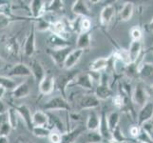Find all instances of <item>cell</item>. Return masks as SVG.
Instances as JSON below:
<instances>
[{
	"mask_svg": "<svg viewBox=\"0 0 153 143\" xmlns=\"http://www.w3.org/2000/svg\"><path fill=\"white\" fill-rule=\"evenodd\" d=\"M42 109H43V111H46V113L48 112L51 113L52 111H58V110L71 111V106L66 98L61 97V95H57V97H52L47 102H45Z\"/></svg>",
	"mask_w": 153,
	"mask_h": 143,
	"instance_id": "1",
	"label": "cell"
},
{
	"mask_svg": "<svg viewBox=\"0 0 153 143\" xmlns=\"http://www.w3.org/2000/svg\"><path fill=\"white\" fill-rule=\"evenodd\" d=\"M96 97L99 100H105L109 98L112 94V91L110 89L109 83H108V77L107 73H102L101 78H100V82L95 89Z\"/></svg>",
	"mask_w": 153,
	"mask_h": 143,
	"instance_id": "2",
	"label": "cell"
},
{
	"mask_svg": "<svg viewBox=\"0 0 153 143\" xmlns=\"http://www.w3.org/2000/svg\"><path fill=\"white\" fill-rule=\"evenodd\" d=\"M81 87L82 89L91 91L93 88V80L89 75V73H78V75L72 79L71 82L68 84V89L71 87Z\"/></svg>",
	"mask_w": 153,
	"mask_h": 143,
	"instance_id": "3",
	"label": "cell"
},
{
	"mask_svg": "<svg viewBox=\"0 0 153 143\" xmlns=\"http://www.w3.org/2000/svg\"><path fill=\"white\" fill-rule=\"evenodd\" d=\"M77 75L78 73L76 72H68L67 73H64V75H60L56 79H54L55 88H57L58 91L61 93V97L66 98V92L68 84Z\"/></svg>",
	"mask_w": 153,
	"mask_h": 143,
	"instance_id": "4",
	"label": "cell"
},
{
	"mask_svg": "<svg viewBox=\"0 0 153 143\" xmlns=\"http://www.w3.org/2000/svg\"><path fill=\"white\" fill-rule=\"evenodd\" d=\"M71 51L72 49L71 46L62 48V49H57V50L48 49V55L51 56L52 61H53L58 67H63L68 55L70 54Z\"/></svg>",
	"mask_w": 153,
	"mask_h": 143,
	"instance_id": "5",
	"label": "cell"
},
{
	"mask_svg": "<svg viewBox=\"0 0 153 143\" xmlns=\"http://www.w3.org/2000/svg\"><path fill=\"white\" fill-rule=\"evenodd\" d=\"M100 105V100L94 94H84L78 100V106L80 110H93Z\"/></svg>",
	"mask_w": 153,
	"mask_h": 143,
	"instance_id": "6",
	"label": "cell"
},
{
	"mask_svg": "<svg viewBox=\"0 0 153 143\" xmlns=\"http://www.w3.org/2000/svg\"><path fill=\"white\" fill-rule=\"evenodd\" d=\"M13 108H14L15 111L17 112L19 118L23 119V121L25 122V125L27 126L28 130H30V131L33 130V115H31V112L28 106L25 104H21V105L13 106Z\"/></svg>",
	"mask_w": 153,
	"mask_h": 143,
	"instance_id": "7",
	"label": "cell"
},
{
	"mask_svg": "<svg viewBox=\"0 0 153 143\" xmlns=\"http://www.w3.org/2000/svg\"><path fill=\"white\" fill-rule=\"evenodd\" d=\"M86 127L83 125H78L72 130L67 131L66 133L61 135V143H75L82 134L85 133Z\"/></svg>",
	"mask_w": 153,
	"mask_h": 143,
	"instance_id": "8",
	"label": "cell"
},
{
	"mask_svg": "<svg viewBox=\"0 0 153 143\" xmlns=\"http://www.w3.org/2000/svg\"><path fill=\"white\" fill-rule=\"evenodd\" d=\"M47 115H48V125L47 127L51 131V130H55L57 132L62 135L67 132L66 126L63 123L62 119L60 118V116H58L57 115L48 112L47 113Z\"/></svg>",
	"mask_w": 153,
	"mask_h": 143,
	"instance_id": "9",
	"label": "cell"
},
{
	"mask_svg": "<svg viewBox=\"0 0 153 143\" xmlns=\"http://www.w3.org/2000/svg\"><path fill=\"white\" fill-rule=\"evenodd\" d=\"M36 46H35V28L34 26L31 27V29L29 31V34L27 38L25 40V44L23 48V52L25 56L31 57L35 52Z\"/></svg>",
	"mask_w": 153,
	"mask_h": 143,
	"instance_id": "10",
	"label": "cell"
},
{
	"mask_svg": "<svg viewBox=\"0 0 153 143\" xmlns=\"http://www.w3.org/2000/svg\"><path fill=\"white\" fill-rule=\"evenodd\" d=\"M132 101L137 106H140L141 108L149 101V94L146 93V89L141 84H137L134 89L132 93Z\"/></svg>",
	"mask_w": 153,
	"mask_h": 143,
	"instance_id": "11",
	"label": "cell"
},
{
	"mask_svg": "<svg viewBox=\"0 0 153 143\" xmlns=\"http://www.w3.org/2000/svg\"><path fill=\"white\" fill-rule=\"evenodd\" d=\"M153 118V102L147 101L141 108L138 115V126L141 127L144 123Z\"/></svg>",
	"mask_w": 153,
	"mask_h": 143,
	"instance_id": "12",
	"label": "cell"
},
{
	"mask_svg": "<svg viewBox=\"0 0 153 143\" xmlns=\"http://www.w3.org/2000/svg\"><path fill=\"white\" fill-rule=\"evenodd\" d=\"M46 43L48 45L49 49H51V50L62 49V48H66V47L71 46L70 42L68 41V39H65V38L61 37V36H58V35L52 34H51L49 35V37L47 38Z\"/></svg>",
	"mask_w": 153,
	"mask_h": 143,
	"instance_id": "13",
	"label": "cell"
},
{
	"mask_svg": "<svg viewBox=\"0 0 153 143\" xmlns=\"http://www.w3.org/2000/svg\"><path fill=\"white\" fill-rule=\"evenodd\" d=\"M140 78L146 83L153 84V63H144L137 68Z\"/></svg>",
	"mask_w": 153,
	"mask_h": 143,
	"instance_id": "14",
	"label": "cell"
},
{
	"mask_svg": "<svg viewBox=\"0 0 153 143\" xmlns=\"http://www.w3.org/2000/svg\"><path fill=\"white\" fill-rule=\"evenodd\" d=\"M30 70L31 72V76H33L37 82H40L42 79L46 76V71L43 67V65L41 64L40 61L37 59H31L30 61Z\"/></svg>",
	"mask_w": 153,
	"mask_h": 143,
	"instance_id": "15",
	"label": "cell"
},
{
	"mask_svg": "<svg viewBox=\"0 0 153 143\" xmlns=\"http://www.w3.org/2000/svg\"><path fill=\"white\" fill-rule=\"evenodd\" d=\"M46 2L42 0H33L30 2V10L33 19L43 17L46 13Z\"/></svg>",
	"mask_w": 153,
	"mask_h": 143,
	"instance_id": "16",
	"label": "cell"
},
{
	"mask_svg": "<svg viewBox=\"0 0 153 143\" xmlns=\"http://www.w3.org/2000/svg\"><path fill=\"white\" fill-rule=\"evenodd\" d=\"M83 54H84V51L83 50H80V49H74V50H72L70 52V54L68 55L63 68H65L66 70H68V71L71 70V69L77 64L78 61L80 60V58L82 57Z\"/></svg>",
	"mask_w": 153,
	"mask_h": 143,
	"instance_id": "17",
	"label": "cell"
},
{
	"mask_svg": "<svg viewBox=\"0 0 153 143\" xmlns=\"http://www.w3.org/2000/svg\"><path fill=\"white\" fill-rule=\"evenodd\" d=\"M71 12L79 17H88L91 16V10H89L87 2L83 0H77L71 6Z\"/></svg>",
	"mask_w": 153,
	"mask_h": 143,
	"instance_id": "18",
	"label": "cell"
},
{
	"mask_svg": "<svg viewBox=\"0 0 153 143\" xmlns=\"http://www.w3.org/2000/svg\"><path fill=\"white\" fill-rule=\"evenodd\" d=\"M54 88H55L54 77H52L51 76L46 75V76L39 82V92L44 95L51 94L53 92Z\"/></svg>",
	"mask_w": 153,
	"mask_h": 143,
	"instance_id": "19",
	"label": "cell"
},
{
	"mask_svg": "<svg viewBox=\"0 0 153 143\" xmlns=\"http://www.w3.org/2000/svg\"><path fill=\"white\" fill-rule=\"evenodd\" d=\"M115 15V7L113 5L109 4L105 6L102 10H101V13H100V22H101L102 26H108L111 20L113 19Z\"/></svg>",
	"mask_w": 153,
	"mask_h": 143,
	"instance_id": "20",
	"label": "cell"
},
{
	"mask_svg": "<svg viewBox=\"0 0 153 143\" xmlns=\"http://www.w3.org/2000/svg\"><path fill=\"white\" fill-rule=\"evenodd\" d=\"M110 64H111V56L108 58L99 57L91 64V71L93 73H101L107 70Z\"/></svg>",
	"mask_w": 153,
	"mask_h": 143,
	"instance_id": "21",
	"label": "cell"
},
{
	"mask_svg": "<svg viewBox=\"0 0 153 143\" xmlns=\"http://www.w3.org/2000/svg\"><path fill=\"white\" fill-rule=\"evenodd\" d=\"M10 76H20V77H25V76H30L31 72L30 70L29 66H27L24 63H18L15 64L13 69L9 72Z\"/></svg>",
	"mask_w": 153,
	"mask_h": 143,
	"instance_id": "22",
	"label": "cell"
},
{
	"mask_svg": "<svg viewBox=\"0 0 153 143\" xmlns=\"http://www.w3.org/2000/svg\"><path fill=\"white\" fill-rule=\"evenodd\" d=\"M98 132L103 137V139H107L109 142L111 141V133H110L108 129L107 122V115L105 114V112H102V114L100 115V125L98 128Z\"/></svg>",
	"mask_w": 153,
	"mask_h": 143,
	"instance_id": "23",
	"label": "cell"
},
{
	"mask_svg": "<svg viewBox=\"0 0 153 143\" xmlns=\"http://www.w3.org/2000/svg\"><path fill=\"white\" fill-rule=\"evenodd\" d=\"M30 93V87L28 82H22L18 84V85L12 91L13 97L15 99L24 98L26 97H28Z\"/></svg>",
	"mask_w": 153,
	"mask_h": 143,
	"instance_id": "24",
	"label": "cell"
},
{
	"mask_svg": "<svg viewBox=\"0 0 153 143\" xmlns=\"http://www.w3.org/2000/svg\"><path fill=\"white\" fill-rule=\"evenodd\" d=\"M19 50L20 47L18 44V41L16 39V37H10L9 38L6 43H5V51L6 52L13 57H16L19 55Z\"/></svg>",
	"mask_w": 153,
	"mask_h": 143,
	"instance_id": "25",
	"label": "cell"
},
{
	"mask_svg": "<svg viewBox=\"0 0 153 143\" xmlns=\"http://www.w3.org/2000/svg\"><path fill=\"white\" fill-rule=\"evenodd\" d=\"M100 125V115H98L95 111H91L88 114L87 122H86V129L88 131H98Z\"/></svg>",
	"mask_w": 153,
	"mask_h": 143,
	"instance_id": "26",
	"label": "cell"
},
{
	"mask_svg": "<svg viewBox=\"0 0 153 143\" xmlns=\"http://www.w3.org/2000/svg\"><path fill=\"white\" fill-rule=\"evenodd\" d=\"M91 45V34L89 33H82L79 34L76 41V49H80L85 51L88 49Z\"/></svg>",
	"mask_w": 153,
	"mask_h": 143,
	"instance_id": "27",
	"label": "cell"
},
{
	"mask_svg": "<svg viewBox=\"0 0 153 143\" xmlns=\"http://www.w3.org/2000/svg\"><path fill=\"white\" fill-rule=\"evenodd\" d=\"M131 64H134L142 52V42L141 41H132L128 50Z\"/></svg>",
	"mask_w": 153,
	"mask_h": 143,
	"instance_id": "28",
	"label": "cell"
},
{
	"mask_svg": "<svg viewBox=\"0 0 153 143\" xmlns=\"http://www.w3.org/2000/svg\"><path fill=\"white\" fill-rule=\"evenodd\" d=\"M33 127H47L48 125V115L44 111H37L33 115Z\"/></svg>",
	"mask_w": 153,
	"mask_h": 143,
	"instance_id": "29",
	"label": "cell"
},
{
	"mask_svg": "<svg viewBox=\"0 0 153 143\" xmlns=\"http://www.w3.org/2000/svg\"><path fill=\"white\" fill-rule=\"evenodd\" d=\"M134 10V4L132 2H126L124 4L123 8L121 9L119 17L121 21H128L132 17Z\"/></svg>",
	"mask_w": 153,
	"mask_h": 143,
	"instance_id": "30",
	"label": "cell"
},
{
	"mask_svg": "<svg viewBox=\"0 0 153 143\" xmlns=\"http://www.w3.org/2000/svg\"><path fill=\"white\" fill-rule=\"evenodd\" d=\"M50 31H51L52 34L61 36V37L67 39L66 36H65V34H67L66 25H65L64 22H62V21H55V22H51V27H50Z\"/></svg>",
	"mask_w": 153,
	"mask_h": 143,
	"instance_id": "31",
	"label": "cell"
},
{
	"mask_svg": "<svg viewBox=\"0 0 153 143\" xmlns=\"http://www.w3.org/2000/svg\"><path fill=\"white\" fill-rule=\"evenodd\" d=\"M113 56H114V58H115L116 60L121 61L126 66H128V65L131 64L128 50H126V49H119L118 51H116L114 52Z\"/></svg>",
	"mask_w": 153,
	"mask_h": 143,
	"instance_id": "32",
	"label": "cell"
},
{
	"mask_svg": "<svg viewBox=\"0 0 153 143\" xmlns=\"http://www.w3.org/2000/svg\"><path fill=\"white\" fill-rule=\"evenodd\" d=\"M107 122L108 129L111 133V131H113L116 127L119 126L120 122V114L118 112H111L107 115Z\"/></svg>",
	"mask_w": 153,
	"mask_h": 143,
	"instance_id": "33",
	"label": "cell"
},
{
	"mask_svg": "<svg viewBox=\"0 0 153 143\" xmlns=\"http://www.w3.org/2000/svg\"><path fill=\"white\" fill-rule=\"evenodd\" d=\"M7 115H8V121L7 122L10 124V128L12 130H15L17 128L18 126V118L19 115L17 114V112L15 111L14 108H9L8 109V112H7Z\"/></svg>",
	"mask_w": 153,
	"mask_h": 143,
	"instance_id": "34",
	"label": "cell"
},
{
	"mask_svg": "<svg viewBox=\"0 0 153 143\" xmlns=\"http://www.w3.org/2000/svg\"><path fill=\"white\" fill-rule=\"evenodd\" d=\"M33 22H34V28L37 31H50V27H51V22L44 19L43 17L35 18V19H33Z\"/></svg>",
	"mask_w": 153,
	"mask_h": 143,
	"instance_id": "35",
	"label": "cell"
},
{
	"mask_svg": "<svg viewBox=\"0 0 153 143\" xmlns=\"http://www.w3.org/2000/svg\"><path fill=\"white\" fill-rule=\"evenodd\" d=\"M126 139L125 137L123 132L121 131L120 126H117L116 128L111 131V143H124L126 142Z\"/></svg>",
	"mask_w": 153,
	"mask_h": 143,
	"instance_id": "36",
	"label": "cell"
},
{
	"mask_svg": "<svg viewBox=\"0 0 153 143\" xmlns=\"http://www.w3.org/2000/svg\"><path fill=\"white\" fill-rule=\"evenodd\" d=\"M18 84L15 82L13 79L8 76H0V86L4 87L6 91H13Z\"/></svg>",
	"mask_w": 153,
	"mask_h": 143,
	"instance_id": "37",
	"label": "cell"
},
{
	"mask_svg": "<svg viewBox=\"0 0 153 143\" xmlns=\"http://www.w3.org/2000/svg\"><path fill=\"white\" fill-rule=\"evenodd\" d=\"M87 143H100L102 142L103 137L98 131H88L86 135Z\"/></svg>",
	"mask_w": 153,
	"mask_h": 143,
	"instance_id": "38",
	"label": "cell"
},
{
	"mask_svg": "<svg viewBox=\"0 0 153 143\" xmlns=\"http://www.w3.org/2000/svg\"><path fill=\"white\" fill-rule=\"evenodd\" d=\"M31 133L35 136L44 139V137H49L51 134V130L48 127H33V130H31Z\"/></svg>",
	"mask_w": 153,
	"mask_h": 143,
	"instance_id": "39",
	"label": "cell"
},
{
	"mask_svg": "<svg viewBox=\"0 0 153 143\" xmlns=\"http://www.w3.org/2000/svg\"><path fill=\"white\" fill-rule=\"evenodd\" d=\"M64 6V2L60 1V0H54V1H51L49 4L46 5V13L47 12H59L62 10Z\"/></svg>",
	"mask_w": 153,
	"mask_h": 143,
	"instance_id": "40",
	"label": "cell"
},
{
	"mask_svg": "<svg viewBox=\"0 0 153 143\" xmlns=\"http://www.w3.org/2000/svg\"><path fill=\"white\" fill-rule=\"evenodd\" d=\"M91 27V20L88 17H82L80 20V24H79V30H80V34L82 33H88Z\"/></svg>",
	"mask_w": 153,
	"mask_h": 143,
	"instance_id": "41",
	"label": "cell"
},
{
	"mask_svg": "<svg viewBox=\"0 0 153 143\" xmlns=\"http://www.w3.org/2000/svg\"><path fill=\"white\" fill-rule=\"evenodd\" d=\"M13 18L6 13H0V29H5L10 24Z\"/></svg>",
	"mask_w": 153,
	"mask_h": 143,
	"instance_id": "42",
	"label": "cell"
},
{
	"mask_svg": "<svg viewBox=\"0 0 153 143\" xmlns=\"http://www.w3.org/2000/svg\"><path fill=\"white\" fill-rule=\"evenodd\" d=\"M136 139L141 143H153V137L142 129L139 136L136 137Z\"/></svg>",
	"mask_w": 153,
	"mask_h": 143,
	"instance_id": "43",
	"label": "cell"
},
{
	"mask_svg": "<svg viewBox=\"0 0 153 143\" xmlns=\"http://www.w3.org/2000/svg\"><path fill=\"white\" fill-rule=\"evenodd\" d=\"M130 36L132 38V41H141L142 39V31L138 26H134L130 29Z\"/></svg>",
	"mask_w": 153,
	"mask_h": 143,
	"instance_id": "44",
	"label": "cell"
},
{
	"mask_svg": "<svg viewBox=\"0 0 153 143\" xmlns=\"http://www.w3.org/2000/svg\"><path fill=\"white\" fill-rule=\"evenodd\" d=\"M112 102H113V105L116 108L121 109V108H123V106L125 105V98H124L123 95L116 94L112 97Z\"/></svg>",
	"mask_w": 153,
	"mask_h": 143,
	"instance_id": "45",
	"label": "cell"
},
{
	"mask_svg": "<svg viewBox=\"0 0 153 143\" xmlns=\"http://www.w3.org/2000/svg\"><path fill=\"white\" fill-rule=\"evenodd\" d=\"M49 140L51 143H61V134L55 130H51L49 136Z\"/></svg>",
	"mask_w": 153,
	"mask_h": 143,
	"instance_id": "46",
	"label": "cell"
},
{
	"mask_svg": "<svg viewBox=\"0 0 153 143\" xmlns=\"http://www.w3.org/2000/svg\"><path fill=\"white\" fill-rule=\"evenodd\" d=\"M12 131V128L8 122H3L0 125V136H8Z\"/></svg>",
	"mask_w": 153,
	"mask_h": 143,
	"instance_id": "47",
	"label": "cell"
},
{
	"mask_svg": "<svg viewBox=\"0 0 153 143\" xmlns=\"http://www.w3.org/2000/svg\"><path fill=\"white\" fill-rule=\"evenodd\" d=\"M141 129L144 130L146 133H147L149 136H152V134H153V121H152V119L147 121V122H146V123H144L141 126Z\"/></svg>",
	"mask_w": 153,
	"mask_h": 143,
	"instance_id": "48",
	"label": "cell"
},
{
	"mask_svg": "<svg viewBox=\"0 0 153 143\" xmlns=\"http://www.w3.org/2000/svg\"><path fill=\"white\" fill-rule=\"evenodd\" d=\"M140 132H141V127H139L138 125L131 126L130 129H129V134H130L131 136L134 137V139H136V137L139 136Z\"/></svg>",
	"mask_w": 153,
	"mask_h": 143,
	"instance_id": "49",
	"label": "cell"
},
{
	"mask_svg": "<svg viewBox=\"0 0 153 143\" xmlns=\"http://www.w3.org/2000/svg\"><path fill=\"white\" fill-rule=\"evenodd\" d=\"M8 106L6 105L2 99H0V115H4V114H7L8 112Z\"/></svg>",
	"mask_w": 153,
	"mask_h": 143,
	"instance_id": "50",
	"label": "cell"
},
{
	"mask_svg": "<svg viewBox=\"0 0 153 143\" xmlns=\"http://www.w3.org/2000/svg\"><path fill=\"white\" fill-rule=\"evenodd\" d=\"M10 2L8 1H3V0H0V13H5V10L8 8Z\"/></svg>",
	"mask_w": 153,
	"mask_h": 143,
	"instance_id": "51",
	"label": "cell"
},
{
	"mask_svg": "<svg viewBox=\"0 0 153 143\" xmlns=\"http://www.w3.org/2000/svg\"><path fill=\"white\" fill-rule=\"evenodd\" d=\"M6 92H7L6 89H5L4 87H2V86H0V99H3L5 94H6Z\"/></svg>",
	"mask_w": 153,
	"mask_h": 143,
	"instance_id": "52",
	"label": "cell"
},
{
	"mask_svg": "<svg viewBox=\"0 0 153 143\" xmlns=\"http://www.w3.org/2000/svg\"><path fill=\"white\" fill-rule=\"evenodd\" d=\"M0 143H9L8 136H0Z\"/></svg>",
	"mask_w": 153,
	"mask_h": 143,
	"instance_id": "53",
	"label": "cell"
},
{
	"mask_svg": "<svg viewBox=\"0 0 153 143\" xmlns=\"http://www.w3.org/2000/svg\"><path fill=\"white\" fill-rule=\"evenodd\" d=\"M147 29H149V31H153V18L151 19L150 22L147 24Z\"/></svg>",
	"mask_w": 153,
	"mask_h": 143,
	"instance_id": "54",
	"label": "cell"
},
{
	"mask_svg": "<svg viewBox=\"0 0 153 143\" xmlns=\"http://www.w3.org/2000/svg\"><path fill=\"white\" fill-rule=\"evenodd\" d=\"M15 143H26V142L22 137H18V139H16V141H15Z\"/></svg>",
	"mask_w": 153,
	"mask_h": 143,
	"instance_id": "55",
	"label": "cell"
},
{
	"mask_svg": "<svg viewBox=\"0 0 153 143\" xmlns=\"http://www.w3.org/2000/svg\"><path fill=\"white\" fill-rule=\"evenodd\" d=\"M4 64H5V63H4V61H3V60L1 59V58H0V70H2V69L4 68V66H5Z\"/></svg>",
	"mask_w": 153,
	"mask_h": 143,
	"instance_id": "56",
	"label": "cell"
},
{
	"mask_svg": "<svg viewBox=\"0 0 153 143\" xmlns=\"http://www.w3.org/2000/svg\"><path fill=\"white\" fill-rule=\"evenodd\" d=\"M150 90H151V94L153 95V84H151V87H150Z\"/></svg>",
	"mask_w": 153,
	"mask_h": 143,
	"instance_id": "57",
	"label": "cell"
},
{
	"mask_svg": "<svg viewBox=\"0 0 153 143\" xmlns=\"http://www.w3.org/2000/svg\"><path fill=\"white\" fill-rule=\"evenodd\" d=\"M152 119H153V118H152Z\"/></svg>",
	"mask_w": 153,
	"mask_h": 143,
	"instance_id": "58",
	"label": "cell"
}]
</instances>
